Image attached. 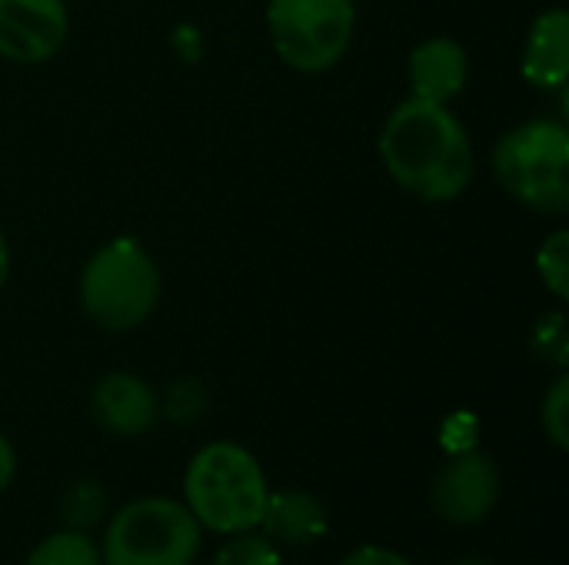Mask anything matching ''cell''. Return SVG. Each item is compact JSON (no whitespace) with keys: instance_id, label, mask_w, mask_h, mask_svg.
<instances>
[{"instance_id":"16","label":"cell","mask_w":569,"mask_h":565,"mask_svg":"<svg viewBox=\"0 0 569 565\" xmlns=\"http://www.w3.org/2000/svg\"><path fill=\"white\" fill-rule=\"evenodd\" d=\"M213 565H283L280 549L267 539V536H253V533H237L220 553Z\"/></svg>"},{"instance_id":"11","label":"cell","mask_w":569,"mask_h":565,"mask_svg":"<svg viewBox=\"0 0 569 565\" xmlns=\"http://www.w3.org/2000/svg\"><path fill=\"white\" fill-rule=\"evenodd\" d=\"M260 529L270 543L283 546H313L327 536L330 519L323 503L303 490H277L267 496Z\"/></svg>"},{"instance_id":"19","label":"cell","mask_w":569,"mask_h":565,"mask_svg":"<svg viewBox=\"0 0 569 565\" xmlns=\"http://www.w3.org/2000/svg\"><path fill=\"white\" fill-rule=\"evenodd\" d=\"M340 565H417L410 563L407 556L393 553V549H383V546H360L353 549L350 556H343Z\"/></svg>"},{"instance_id":"1","label":"cell","mask_w":569,"mask_h":565,"mask_svg":"<svg viewBox=\"0 0 569 565\" xmlns=\"http://www.w3.org/2000/svg\"><path fill=\"white\" fill-rule=\"evenodd\" d=\"M380 157L397 186L427 203L457 200L473 180V143L447 103L410 97L380 130Z\"/></svg>"},{"instance_id":"12","label":"cell","mask_w":569,"mask_h":565,"mask_svg":"<svg viewBox=\"0 0 569 565\" xmlns=\"http://www.w3.org/2000/svg\"><path fill=\"white\" fill-rule=\"evenodd\" d=\"M523 77L540 90H563L569 77V13L553 7L530 27L523 47Z\"/></svg>"},{"instance_id":"13","label":"cell","mask_w":569,"mask_h":565,"mask_svg":"<svg viewBox=\"0 0 569 565\" xmlns=\"http://www.w3.org/2000/svg\"><path fill=\"white\" fill-rule=\"evenodd\" d=\"M23 565H103L100 549L80 529H63L33 546Z\"/></svg>"},{"instance_id":"5","label":"cell","mask_w":569,"mask_h":565,"mask_svg":"<svg viewBox=\"0 0 569 565\" xmlns=\"http://www.w3.org/2000/svg\"><path fill=\"white\" fill-rule=\"evenodd\" d=\"M203 529L183 503L150 496L127 503L103 533V565H193Z\"/></svg>"},{"instance_id":"3","label":"cell","mask_w":569,"mask_h":565,"mask_svg":"<svg viewBox=\"0 0 569 565\" xmlns=\"http://www.w3.org/2000/svg\"><path fill=\"white\" fill-rule=\"evenodd\" d=\"M157 300L160 270L133 236L103 243L80 273V306L87 320L107 333L137 330L153 313Z\"/></svg>"},{"instance_id":"18","label":"cell","mask_w":569,"mask_h":565,"mask_svg":"<svg viewBox=\"0 0 569 565\" xmlns=\"http://www.w3.org/2000/svg\"><path fill=\"white\" fill-rule=\"evenodd\" d=\"M537 350L547 356V360H553L557 366H563L567 363V323H563V316L560 313H553V316H547V320H540V326H537Z\"/></svg>"},{"instance_id":"15","label":"cell","mask_w":569,"mask_h":565,"mask_svg":"<svg viewBox=\"0 0 569 565\" xmlns=\"http://www.w3.org/2000/svg\"><path fill=\"white\" fill-rule=\"evenodd\" d=\"M537 270L540 280L547 283V290L557 300H569V233L557 230L547 236V243L537 253Z\"/></svg>"},{"instance_id":"4","label":"cell","mask_w":569,"mask_h":565,"mask_svg":"<svg viewBox=\"0 0 569 565\" xmlns=\"http://www.w3.org/2000/svg\"><path fill=\"white\" fill-rule=\"evenodd\" d=\"M493 173L500 186L537 213H563L569 206V130L540 117L517 123L497 140Z\"/></svg>"},{"instance_id":"20","label":"cell","mask_w":569,"mask_h":565,"mask_svg":"<svg viewBox=\"0 0 569 565\" xmlns=\"http://www.w3.org/2000/svg\"><path fill=\"white\" fill-rule=\"evenodd\" d=\"M13 476H17V453H13L10 440L0 433V493L13 483Z\"/></svg>"},{"instance_id":"21","label":"cell","mask_w":569,"mask_h":565,"mask_svg":"<svg viewBox=\"0 0 569 565\" xmlns=\"http://www.w3.org/2000/svg\"><path fill=\"white\" fill-rule=\"evenodd\" d=\"M7 276H10V246H7V236L0 230V290L7 283Z\"/></svg>"},{"instance_id":"17","label":"cell","mask_w":569,"mask_h":565,"mask_svg":"<svg viewBox=\"0 0 569 565\" xmlns=\"http://www.w3.org/2000/svg\"><path fill=\"white\" fill-rule=\"evenodd\" d=\"M540 416H543V433L550 436V443H553L557 450H569V380L567 376H560V380L550 386V393H547V400H543Z\"/></svg>"},{"instance_id":"6","label":"cell","mask_w":569,"mask_h":565,"mask_svg":"<svg viewBox=\"0 0 569 565\" xmlns=\"http://www.w3.org/2000/svg\"><path fill=\"white\" fill-rule=\"evenodd\" d=\"M267 30L277 57L300 73H323L343 60L357 30L353 0H270Z\"/></svg>"},{"instance_id":"22","label":"cell","mask_w":569,"mask_h":565,"mask_svg":"<svg viewBox=\"0 0 569 565\" xmlns=\"http://www.w3.org/2000/svg\"><path fill=\"white\" fill-rule=\"evenodd\" d=\"M453 565H490L487 559H457Z\"/></svg>"},{"instance_id":"14","label":"cell","mask_w":569,"mask_h":565,"mask_svg":"<svg viewBox=\"0 0 569 565\" xmlns=\"http://www.w3.org/2000/svg\"><path fill=\"white\" fill-rule=\"evenodd\" d=\"M60 516H63L67 529L87 533L90 526H97V523L107 516V493H103V486L93 483V480L73 483V486L60 496Z\"/></svg>"},{"instance_id":"7","label":"cell","mask_w":569,"mask_h":565,"mask_svg":"<svg viewBox=\"0 0 569 565\" xmlns=\"http://www.w3.org/2000/svg\"><path fill=\"white\" fill-rule=\"evenodd\" d=\"M433 509L450 526H477L483 523L500 500V473L497 463L480 450L453 453L433 483Z\"/></svg>"},{"instance_id":"9","label":"cell","mask_w":569,"mask_h":565,"mask_svg":"<svg viewBox=\"0 0 569 565\" xmlns=\"http://www.w3.org/2000/svg\"><path fill=\"white\" fill-rule=\"evenodd\" d=\"M93 420L113 436H143L160 416L157 393L133 373H110L90 393Z\"/></svg>"},{"instance_id":"8","label":"cell","mask_w":569,"mask_h":565,"mask_svg":"<svg viewBox=\"0 0 569 565\" xmlns=\"http://www.w3.org/2000/svg\"><path fill=\"white\" fill-rule=\"evenodd\" d=\"M70 13L63 0H0V57L43 63L67 43Z\"/></svg>"},{"instance_id":"2","label":"cell","mask_w":569,"mask_h":565,"mask_svg":"<svg viewBox=\"0 0 569 565\" xmlns=\"http://www.w3.org/2000/svg\"><path fill=\"white\" fill-rule=\"evenodd\" d=\"M270 486L250 450L240 443L203 446L183 476V506L193 513L200 529L237 536L260 526Z\"/></svg>"},{"instance_id":"10","label":"cell","mask_w":569,"mask_h":565,"mask_svg":"<svg viewBox=\"0 0 569 565\" xmlns=\"http://www.w3.org/2000/svg\"><path fill=\"white\" fill-rule=\"evenodd\" d=\"M410 83L413 97L433 100V103H450L470 77V57L463 43L453 37H430L410 53Z\"/></svg>"}]
</instances>
